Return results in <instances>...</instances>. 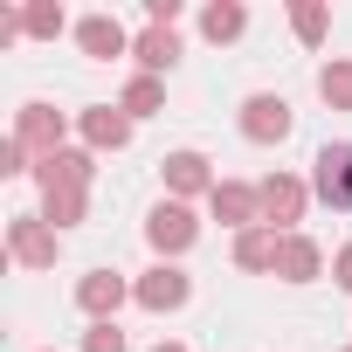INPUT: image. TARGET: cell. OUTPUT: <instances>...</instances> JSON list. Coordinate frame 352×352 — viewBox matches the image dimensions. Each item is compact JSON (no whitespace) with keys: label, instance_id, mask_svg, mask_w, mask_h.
Wrapping results in <instances>:
<instances>
[{"label":"cell","instance_id":"4fadbf2b","mask_svg":"<svg viewBox=\"0 0 352 352\" xmlns=\"http://www.w3.org/2000/svg\"><path fill=\"white\" fill-rule=\"evenodd\" d=\"M76 131H83L90 152H124V145H131V118H124L118 104H90V111L76 118Z\"/></svg>","mask_w":352,"mask_h":352},{"label":"cell","instance_id":"8fae6325","mask_svg":"<svg viewBox=\"0 0 352 352\" xmlns=\"http://www.w3.org/2000/svg\"><path fill=\"white\" fill-rule=\"evenodd\" d=\"M208 208H214V221L235 228V235H242V228H263V194H256L249 180H221V187L208 194Z\"/></svg>","mask_w":352,"mask_h":352},{"label":"cell","instance_id":"ba28073f","mask_svg":"<svg viewBox=\"0 0 352 352\" xmlns=\"http://www.w3.org/2000/svg\"><path fill=\"white\" fill-rule=\"evenodd\" d=\"M131 297H138L145 311H180V304L194 297V276H187L180 263H152V270L131 283Z\"/></svg>","mask_w":352,"mask_h":352},{"label":"cell","instance_id":"5bb4252c","mask_svg":"<svg viewBox=\"0 0 352 352\" xmlns=\"http://www.w3.org/2000/svg\"><path fill=\"white\" fill-rule=\"evenodd\" d=\"M318 270H324V249H318L311 235H283V249H276V276H283V283H318Z\"/></svg>","mask_w":352,"mask_h":352},{"label":"cell","instance_id":"e0dca14e","mask_svg":"<svg viewBox=\"0 0 352 352\" xmlns=\"http://www.w3.org/2000/svg\"><path fill=\"white\" fill-rule=\"evenodd\" d=\"M249 28V8H242V0H214V8H201V35L208 42H235Z\"/></svg>","mask_w":352,"mask_h":352},{"label":"cell","instance_id":"ac0fdd59","mask_svg":"<svg viewBox=\"0 0 352 352\" xmlns=\"http://www.w3.org/2000/svg\"><path fill=\"white\" fill-rule=\"evenodd\" d=\"M159 104H166V83H159V76H131V83H124V97H118V111H124L131 124H138V118H152Z\"/></svg>","mask_w":352,"mask_h":352},{"label":"cell","instance_id":"603a6c76","mask_svg":"<svg viewBox=\"0 0 352 352\" xmlns=\"http://www.w3.org/2000/svg\"><path fill=\"white\" fill-rule=\"evenodd\" d=\"M331 283H338V290H352V242L331 256Z\"/></svg>","mask_w":352,"mask_h":352},{"label":"cell","instance_id":"8992f818","mask_svg":"<svg viewBox=\"0 0 352 352\" xmlns=\"http://www.w3.org/2000/svg\"><path fill=\"white\" fill-rule=\"evenodd\" d=\"M311 194L324 201V208H352V145H324L318 159H311Z\"/></svg>","mask_w":352,"mask_h":352},{"label":"cell","instance_id":"2e32d148","mask_svg":"<svg viewBox=\"0 0 352 352\" xmlns=\"http://www.w3.org/2000/svg\"><path fill=\"white\" fill-rule=\"evenodd\" d=\"M276 249H283L276 228H242V235H235V263H242V270H276Z\"/></svg>","mask_w":352,"mask_h":352},{"label":"cell","instance_id":"6da1fadb","mask_svg":"<svg viewBox=\"0 0 352 352\" xmlns=\"http://www.w3.org/2000/svg\"><path fill=\"white\" fill-rule=\"evenodd\" d=\"M35 180H42V221L63 235V228H76L83 214H90V180H97V159L90 152H56V159H42L35 166Z\"/></svg>","mask_w":352,"mask_h":352},{"label":"cell","instance_id":"30bf717a","mask_svg":"<svg viewBox=\"0 0 352 352\" xmlns=\"http://www.w3.org/2000/svg\"><path fill=\"white\" fill-rule=\"evenodd\" d=\"M131 297V283L118 276V270H90L83 283H76V311L90 318V324H118V304Z\"/></svg>","mask_w":352,"mask_h":352},{"label":"cell","instance_id":"277c9868","mask_svg":"<svg viewBox=\"0 0 352 352\" xmlns=\"http://www.w3.org/2000/svg\"><path fill=\"white\" fill-rule=\"evenodd\" d=\"M14 138L28 145V159L42 166V159H56V152H69L63 138H69V124H63V111L56 104H21L14 111Z\"/></svg>","mask_w":352,"mask_h":352},{"label":"cell","instance_id":"ffe728a7","mask_svg":"<svg viewBox=\"0 0 352 352\" xmlns=\"http://www.w3.org/2000/svg\"><path fill=\"white\" fill-rule=\"evenodd\" d=\"M290 28H297V42H304V49H318V42H324V28H331V8H324V0H297V8H290Z\"/></svg>","mask_w":352,"mask_h":352},{"label":"cell","instance_id":"7a4b0ae2","mask_svg":"<svg viewBox=\"0 0 352 352\" xmlns=\"http://www.w3.org/2000/svg\"><path fill=\"white\" fill-rule=\"evenodd\" d=\"M145 242L159 249V263L187 256V249L201 242V221H194V208H187V201H159V208L145 214Z\"/></svg>","mask_w":352,"mask_h":352},{"label":"cell","instance_id":"d6986e66","mask_svg":"<svg viewBox=\"0 0 352 352\" xmlns=\"http://www.w3.org/2000/svg\"><path fill=\"white\" fill-rule=\"evenodd\" d=\"M318 97H324L331 111H352V56H331V63L318 69Z\"/></svg>","mask_w":352,"mask_h":352},{"label":"cell","instance_id":"d4e9b609","mask_svg":"<svg viewBox=\"0 0 352 352\" xmlns=\"http://www.w3.org/2000/svg\"><path fill=\"white\" fill-rule=\"evenodd\" d=\"M345 352H352V345H345Z\"/></svg>","mask_w":352,"mask_h":352},{"label":"cell","instance_id":"5b68a950","mask_svg":"<svg viewBox=\"0 0 352 352\" xmlns=\"http://www.w3.org/2000/svg\"><path fill=\"white\" fill-rule=\"evenodd\" d=\"M8 256H14L21 270H56L63 235H56L42 214H14V221H8Z\"/></svg>","mask_w":352,"mask_h":352},{"label":"cell","instance_id":"7c38bea8","mask_svg":"<svg viewBox=\"0 0 352 352\" xmlns=\"http://www.w3.org/2000/svg\"><path fill=\"white\" fill-rule=\"evenodd\" d=\"M76 49H83L90 63H111V56H131V35H124L118 14H83V21H76Z\"/></svg>","mask_w":352,"mask_h":352},{"label":"cell","instance_id":"cb8c5ba5","mask_svg":"<svg viewBox=\"0 0 352 352\" xmlns=\"http://www.w3.org/2000/svg\"><path fill=\"white\" fill-rule=\"evenodd\" d=\"M152 352H187V345H180V338H166V345H152Z\"/></svg>","mask_w":352,"mask_h":352},{"label":"cell","instance_id":"9c48e42d","mask_svg":"<svg viewBox=\"0 0 352 352\" xmlns=\"http://www.w3.org/2000/svg\"><path fill=\"white\" fill-rule=\"evenodd\" d=\"M166 194L173 201H194V194H214L221 180H214V166H208V152H194V145H180V152H166Z\"/></svg>","mask_w":352,"mask_h":352},{"label":"cell","instance_id":"7402d4cb","mask_svg":"<svg viewBox=\"0 0 352 352\" xmlns=\"http://www.w3.org/2000/svg\"><path fill=\"white\" fill-rule=\"evenodd\" d=\"M83 352H131V345H124L118 324H90V331H83Z\"/></svg>","mask_w":352,"mask_h":352},{"label":"cell","instance_id":"44dd1931","mask_svg":"<svg viewBox=\"0 0 352 352\" xmlns=\"http://www.w3.org/2000/svg\"><path fill=\"white\" fill-rule=\"evenodd\" d=\"M69 28V14L56 8V0H35V8H21V35H35V42H56Z\"/></svg>","mask_w":352,"mask_h":352},{"label":"cell","instance_id":"9a60e30c","mask_svg":"<svg viewBox=\"0 0 352 352\" xmlns=\"http://www.w3.org/2000/svg\"><path fill=\"white\" fill-rule=\"evenodd\" d=\"M131 56H138V76H159V69L180 63V35L173 28H145V35H131Z\"/></svg>","mask_w":352,"mask_h":352},{"label":"cell","instance_id":"52a82bcc","mask_svg":"<svg viewBox=\"0 0 352 352\" xmlns=\"http://www.w3.org/2000/svg\"><path fill=\"white\" fill-rule=\"evenodd\" d=\"M290 124H297V111H290L283 97H270V90H256V97L242 104V138H249V145H283Z\"/></svg>","mask_w":352,"mask_h":352},{"label":"cell","instance_id":"3957f363","mask_svg":"<svg viewBox=\"0 0 352 352\" xmlns=\"http://www.w3.org/2000/svg\"><path fill=\"white\" fill-rule=\"evenodd\" d=\"M256 194H263V228L297 235V221H304V208H311V187L297 180V173H270Z\"/></svg>","mask_w":352,"mask_h":352}]
</instances>
